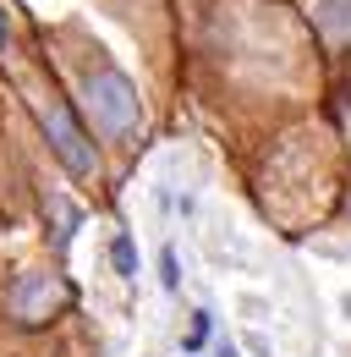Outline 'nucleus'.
<instances>
[{
    "label": "nucleus",
    "instance_id": "1",
    "mask_svg": "<svg viewBox=\"0 0 351 357\" xmlns=\"http://www.w3.org/2000/svg\"><path fill=\"white\" fill-rule=\"evenodd\" d=\"M83 105H88L93 127H99L104 137H132L137 121H143V105H137L132 77L121 72V66H110V61H93V66L83 72Z\"/></svg>",
    "mask_w": 351,
    "mask_h": 357
},
{
    "label": "nucleus",
    "instance_id": "2",
    "mask_svg": "<svg viewBox=\"0 0 351 357\" xmlns=\"http://www.w3.org/2000/svg\"><path fill=\"white\" fill-rule=\"evenodd\" d=\"M44 132H49L55 154H61V165H66L72 176H93V171H99V154H93V143L83 137V127L72 121L66 105H44Z\"/></svg>",
    "mask_w": 351,
    "mask_h": 357
},
{
    "label": "nucleus",
    "instance_id": "3",
    "mask_svg": "<svg viewBox=\"0 0 351 357\" xmlns=\"http://www.w3.org/2000/svg\"><path fill=\"white\" fill-rule=\"evenodd\" d=\"M6 303H11L17 324H44V319H55L66 308V286L55 275H17V286H11Z\"/></svg>",
    "mask_w": 351,
    "mask_h": 357
},
{
    "label": "nucleus",
    "instance_id": "4",
    "mask_svg": "<svg viewBox=\"0 0 351 357\" xmlns=\"http://www.w3.org/2000/svg\"><path fill=\"white\" fill-rule=\"evenodd\" d=\"M318 22H324V33H329L335 45H351V0H324Z\"/></svg>",
    "mask_w": 351,
    "mask_h": 357
},
{
    "label": "nucleus",
    "instance_id": "5",
    "mask_svg": "<svg viewBox=\"0 0 351 357\" xmlns=\"http://www.w3.org/2000/svg\"><path fill=\"white\" fill-rule=\"evenodd\" d=\"M110 264L121 280H137V242H132L127 231H116V242H110Z\"/></svg>",
    "mask_w": 351,
    "mask_h": 357
},
{
    "label": "nucleus",
    "instance_id": "6",
    "mask_svg": "<svg viewBox=\"0 0 351 357\" xmlns=\"http://www.w3.org/2000/svg\"><path fill=\"white\" fill-rule=\"evenodd\" d=\"M209 335H214V313L198 308V313H192V324H187V341H181V347H187V357L203 352V341H209Z\"/></svg>",
    "mask_w": 351,
    "mask_h": 357
},
{
    "label": "nucleus",
    "instance_id": "7",
    "mask_svg": "<svg viewBox=\"0 0 351 357\" xmlns=\"http://www.w3.org/2000/svg\"><path fill=\"white\" fill-rule=\"evenodd\" d=\"M159 286H165V291H181V259H176V248L159 253Z\"/></svg>",
    "mask_w": 351,
    "mask_h": 357
},
{
    "label": "nucleus",
    "instance_id": "8",
    "mask_svg": "<svg viewBox=\"0 0 351 357\" xmlns=\"http://www.w3.org/2000/svg\"><path fill=\"white\" fill-rule=\"evenodd\" d=\"M214 357H242V352H236V347H219V352Z\"/></svg>",
    "mask_w": 351,
    "mask_h": 357
},
{
    "label": "nucleus",
    "instance_id": "9",
    "mask_svg": "<svg viewBox=\"0 0 351 357\" xmlns=\"http://www.w3.org/2000/svg\"><path fill=\"white\" fill-rule=\"evenodd\" d=\"M0 39H6V22H0Z\"/></svg>",
    "mask_w": 351,
    "mask_h": 357
}]
</instances>
